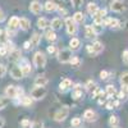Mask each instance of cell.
Returning <instances> with one entry per match:
<instances>
[{
    "instance_id": "2e32d148",
    "label": "cell",
    "mask_w": 128,
    "mask_h": 128,
    "mask_svg": "<svg viewBox=\"0 0 128 128\" xmlns=\"http://www.w3.org/2000/svg\"><path fill=\"white\" fill-rule=\"evenodd\" d=\"M80 87H81L80 84H76V86L73 87V91H72V98H73V99H76V100H78V99H82V98H83L82 90H81Z\"/></svg>"
},
{
    "instance_id": "ba28073f",
    "label": "cell",
    "mask_w": 128,
    "mask_h": 128,
    "mask_svg": "<svg viewBox=\"0 0 128 128\" xmlns=\"http://www.w3.org/2000/svg\"><path fill=\"white\" fill-rule=\"evenodd\" d=\"M5 95L9 99H17V86L9 84V86L5 88Z\"/></svg>"
},
{
    "instance_id": "7c38bea8",
    "label": "cell",
    "mask_w": 128,
    "mask_h": 128,
    "mask_svg": "<svg viewBox=\"0 0 128 128\" xmlns=\"http://www.w3.org/2000/svg\"><path fill=\"white\" fill-rule=\"evenodd\" d=\"M41 42V35L38 32H34L31 36V40H30V44H31V48H36L38 46V44Z\"/></svg>"
},
{
    "instance_id": "4dcf8cb0",
    "label": "cell",
    "mask_w": 128,
    "mask_h": 128,
    "mask_svg": "<svg viewBox=\"0 0 128 128\" xmlns=\"http://www.w3.org/2000/svg\"><path fill=\"white\" fill-rule=\"evenodd\" d=\"M20 69H22V73H23V76H28V74H31L32 72V68L28 63H24L23 66H20Z\"/></svg>"
},
{
    "instance_id": "ac0fdd59",
    "label": "cell",
    "mask_w": 128,
    "mask_h": 128,
    "mask_svg": "<svg viewBox=\"0 0 128 128\" xmlns=\"http://www.w3.org/2000/svg\"><path fill=\"white\" fill-rule=\"evenodd\" d=\"M104 24L110 27V28H116V27L119 26V20L115 19V18H106L104 20Z\"/></svg>"
},
{
    "instance_id": "e0dca14e",
    "label": "cell",
    "mask_w": 128,
    "mask_h": 128,
    "mask_svg": "<svg viewBox=\"0 0 128 128\" xmlns=\"http://www.w3.org/2000/svg\"><path fill=\"white\" fill-rule=\"evenodd\" d=\"M80 46H81V41H80V38H77V37H72L70 41H69V48H70V50H72V51H76V50L80 49Z\"/></svg>"
},
{
    "instance_id": "ee69618b",
    "label": "cell",
    "mask_w": 128,
    "mask_h": 128,
    "mask_svg": "<svg viewBox=\"0 0 128 128\" xmlns=\"http://www.w3.org/2000/svg\"><path fill=\"white\" fill-rule=\"evenodd\" d=\"M120 92H122L123 96H124V100H127V99H128V86H122Z\"/></svg>"
},
{
    "instance_id": "d590c367",
    "label": "cell",
    "mask_w": 128,
    "mask_h": 128,
    "mask_svg": "<svg viewBox=\"0 0 128 128\" xmlns=\"http://www.w3.org/2000/svg\"><path fill=\"white\" fill-rule=\"evenodd\" d=\"M69 63L72 64V67H78L80 64H81V60H80L77 56H72V59H70Z\"/></svg>"
},
{
    "instance_id": "7a4b0ae2",
    "label": "cell",
    "mask_w": 128,
    "mask_h": 128,
    "mask_svg": "<svg viewBox=\"0 0 128 128\" xmlns=\"http://www.w3.org/2000/svg\"><path fill=\"white\" fill-rule=\"evenodd\" d=\"M48 94V90L45 87H42V86H36L34 90L31 91V98L34 99V100H41V99H44L45 96Z\"/></svg>"
},
{
    "instance_id": "60d3db41",
    "label": "cell",
    "mask_w": 128,
    "mask_h": 128,
    "mask_svg": "<svg viewBox=\"0 0 128 128\" xmlns=\"http://www.w3.org/2000/svg\"><path fill=\"white\" fill-rule=\"evenodd\" d=\"M20 126H22L23 128H31L32 127V123L28 119H23L22 122H20Z\"/></svg>"
},
{
    "instance_id": "681fc988",
    "label": "cell",
    "mask_w": 128,
    "mask_h": 128,
    "mask_svg": "<svg viewBox=\"0 0 128 128\" xmlns=\"http://www.w3.org/2000/svg\"><path fill=\"white\" fill-rule=\"evenodd\" d=\"M70 2H72L73 6H81L82 3H83V0H70Z\"/></svg>"
},
{
    "instance_id": "816d5d0a",
    "label": "cell",
    "mask_w": 128,
    "mask_h": 128,
    "mask_svg": "<svg viewBox=\"0 0 128 128\" xmlns=\"http://www.w3.org/2000/svg\"><path fill=\"white\" fill-rule=\"evenodd\" d=\"M23 48H24L26 50L31 49V44H30V41H26V42H24V44H23Z\"/></svg>"
},
{
    "instance_id": "b9f144b4",
    "label": "cell",
    "mask_w": 128,
    "mask_h": 128,
    "mask_svg": "<svg viewBox=\"0 0 128 128\" xmlns=\"http://www.w3.org/2000/svg\"><path fill=\"white\" fill-rule=\"evenodd\" d=\"M100 78L104 80V81L108 80V78H109V72H108V70H101V72H100Z\"/></svg>"
},
{
    "instance_id": "9c48e42d",
    "label": "cell",
    "mask_w": 128,
    "mask_h": 128,
    "mask_svg": "<svg viewBox=\"0 0 128 128\" xmlns=\"http://www.w3.org/2000/svg\"><path fill=\"white\" fill-rule=\"evenodd\" d=\"M8 28L12 31H17L19 28V18L18 17H12L8 20Z\"/></svg>"
},
{
    "instance_id": "11a10c76",
    "label": "cell",
    "mask_w": 128,
    "mask_h": 128,
    "mask_svg": "<svg viewBox=\"0 0 128 128\" xmlns=\"http://www.w3.org/2000/svg\"><path fill=\"white\" fill-rule=\"evenodd\" d=\"M119 105H120V100H115L114 101V108H119Z\"/></svg>"
},
{
    "instance_id": "7dc6e473",
    "label": "cell",
    "mask_w": 128,
    "mask_h": 128,
    "mask_svg": "<svg viewBox=\"0 0 128 128\" xmlns=\"http://www.w3.org/2000/svg\"><path fill=\"white\" fill-rule=\"evenodd\" d=\"M23 94H24V91H23V88H20V87H17V99L19 98H22L23 96Z\"/></svg>"
},
{
    "instance_id": "5bb4252c",
    "label": "cell",
    "mask_w": 128,
    "mask_h": 128,
    "mask_svg": "<svg viewBox=\"0 0 128 128\" xmlns=\"http://www.w3.org/2000/svg\"><path fill=\"white\" fill-rule=\"evenodd\" d=\"M30 10H31V13H34V14H40L41 10H42L41 3H38V2H32V3L30 4Z\"/></svg>"
},
{
    "instance_id": "ffe728a7",
    "label": "cell",
    "mask_w": 128,
    "mask_h": 128,
    "mask_svg": "<svg viewBox=\"0 0 128 128\" xmlns=\"http://www.w3.org/2000/svg\"><path fill=\"white\" fill-rule=\"evenodd\" d=\"M51 30H54V31H56V30H60L62 28V24H63V20H62V18H59V17H56V18H54L51 20Z\"/></svg>"
},
{
    "instance_id": "4fadbf2b",
    "label": "cell",
    "mask_w": 128,
    "mask_h": 128,
    "mask_svg": "<svg viewBox=\"0 0 128 128\" xmlns=\"http://www.w3.org/2000/svg\"><path fill=\"white\" fill-rule=\"evenodd\" d=\"M72 86H73L72 81H70L69 78H64V80L60 82V84H59V88H60V91L66 92V91H68V90H69Z\"/></svg>"
},
{
    "instance_id": "d6a6232c",
    "label": "cell",
    "mask_w": 128,
    "mask_h": 128,
    "mask_svg": "<svg viewBox=\"0 0 128 128\" xmlns=\"http://www.w3.org/2000/svg\"><path fill=\"white\" fill-rule=\"evenodd\" d=\"M119 82H120L122 86H128V72H123V73L120 74Z\"/></svg>"
},
{
    "instance_id": "83f0119b",
    "label": "cell",
    "mask_w": 128,
    "mask_h": 128,
    "mask_svg": "<svg viewBox=\"0 0 128 128\" xmlns=\"http://www.w3.org/2000/svg\"><path fill=\"white\" fill-rule=\"evenodd\" d=\"M98 10H99V6L96 5L95 3H90V4L87 5V12H88V14H91V16H96Z\"/></svg>"
},
{
    "instance_id": "8fae6325",
    "label": "cell",
    "mask_w": 128,
    "mask_h": 128,
    "mask_svg": "<svg viewBox=\"0 0 128 128\" xmlns=\"http://www.w3.org/2000/svg\"><path fill=\"white\" fill-rule=\"evenodd\" d=\"M84 34H86V37L90 38V40H92L98 36V34H96V31H95V27L91 26V24H87L84 27Z\"/></svg>"
},
{
    "instance_id": "8d00e7d4",
    "label": "cell",
    "mask_w": 128,
    "mask_h": 128,
    "mask_svg": "<svg viewBox=\"0 0 128 128\" xmlns=\"http://www.w3.org/2000/svg\"><path fill=\"white\" fill-rule=\"evenodd\" d=\"M94 23H95V26H102L104 24V19L101 17H99V16H95Z\"/></svg>"
},
{
    "instance_id": "3957f363",
    "label": "cell",
    "mask_w": 128,
    "mask_h": 128,
    "mask_svg": "<svg viewBox=\"0 0 128 128\" xmlns=\"http://www.w3.org/2000/svg\"><path fill=\"white\" fill-rule=\"evenodd\" d=\"M56 56H58V60L60 63H69L72 56H73L72 55V50L70 49H62V50L58 51Z\"/></svg>"
},
{
    "instance_id": "836d02e7",
    "label": "cell",
    "mask_w": 128,
    "mask_h": 128,
    "mask_svg": "<svg viewBox=\"0 0 128 128\" xmlns=\"http://www.w3.org/2000/svg\"><path fill=\"white\" fill-rule=\"evenodd\" d=\"M81 124H82V119L80 118V116H74V118H72V120H70V126L72 127L78 128Z\"/></svg>"
},
{
    "instance_id": "74e56055",
    "label": "cell",
    "mask_w": 128,
    "mask_h": 128,
    "mask_svg": "<svg viewBox=\"0 0 128 128\" xmlns=\"http://www.w3.org/2000/svg\"><path fill=\"white\" fill-rule=\"evenodd\" d=\"M9 104V99H4V98H0V110L4 109L5 106Z\"/></svg>"
},
{
    "instance_id": "6da1fadb",
    "label": "cell",
    "mask_w": 128,
    "mask_h": 128,
    "mask_svg": "<svg viewBox=\"0 0 128 128\" xmlns=\"http://www.w3.org/2000/svg\"><path fill=\"white\" fill-rule=\"evenodd\" d=\"M34 66L36 68H44L46 66V56L42 51H36L34 55Z\"/></svg>"
},
{
    "instance_id": "52a82bcc",
    "label": "cell",
    "mask_w": 128,
    "mask_h": 128,
    "mask_svg": "<svg viewBox=\"0 0 128 128\" xmlns=\"http://www.w3.org/2000/svg\"><path fill=\"white\" fill-rule=\"evenodd\" d=\"M83 119L87 120V122H95L98 119V114H96V112H94L92 109H87L83 113Z\"/></svg>"
},
{
    "instance_id": "f546056e",
    "label": "cell",
    "mask_w": 128,
    "mask_h": 128,
    "mask_svg": "<svg viewBox=\"0 0 128 128\" xmlns=\"http://www.w3.org/2000/svg\"><path fill=\"white\" fill-rule=\"evenodd\" d=\"M8 35H6V31L4 30H0V45H5L8 42Z\"/></svg>"
},
{
    "instance_id": "f5cc1de1",
    "label": "cell",
    "mask_w": 128,
    "mask_h": 128,
    "mask_svg": "<svg viewBox=\"0 0 128 128\" xmlns=\"http://www.w3.org/2000/svg\"><path fill=\"white\" fill-rule=\"evenodd\" d=\"M58 10L60 12V14H62V13H63V14H67V10L64 9V8H62V6H58Z\"/></svg>"
},
{
    "instance_id": "8992f818",
    "label": "cell",
    "mask_w": 128,
    "mask_h": 128,
    "mask_svg": "<svg viewBox=\"0 0 128 128\" xmlns=\"http://www.w3.org/2000/svg\"><path fill=\"white\" fill-rule=\"evenodd\" d=\"M126 3L123 0H113L110 3V10L115 13H122L123 10H126Z\"/></svg>"
},
{
    "instance_id": "1f68e13d",
    "label": "cell",
    "mask_w": 128,
    "mask_h": 128,
    "mask_svg": "<svg viewBox=\"0 0 128 128\" xmlns=\"http://www.w3.org/2000/svg\"><path fill=\"white\" fill-rule=\"evenodd\" d=\"M105 94L109 96V98H113V96L116 94V90H115V87L113 86V84H108L106 86V91H105Z\"/></svg>"
},
{
    "instance_id": "f907efd6",
    "label": "cell",
    "mask_w": 128,
    "mask_h": 128,
    "mask_svg": "<svg viewBox=\"0 0 128 128\" xmlns=\"http://www.w3.org/2000/svg\"><path fill=\"white\" fill-rule=\"evenodd\" d=\"M86 50H87V52H88L90 55L96 56V55H95V52H94V50H92V46H91V45H87V46H86Z\"/></svg>"
},
{
    "instance_id": "bcb514c9",
    "label": "cell",
    "mask_w": 128,
    "mask_h": 128,
    "mask_svg": "<svg viewBox=\"0 0 128 128\" xmlns=\"http://www.w3.org/2000/svg\"><path fill=\"white\" fill-rule=\"evenodd\" d=\"M96 16H99V17L104 18V17L106 16V9H99L98 13H96Z\"/></svg>"
},
{
    "instance_id": "f6af8a7d",
    "label": "cell",
    "mask_w": 128,
    "mask_h": 128,
    "mask_svg": "<svg viewBox=\"0 0 128 128\" xmlns=\"http://www.w3.org/2000/svg\"><path fill=\"white\" fill-rule=\"evenodd\" d=\"M8 54V50L5 48V45H2L0 46V56H5Z\"/></svg>"
},
{
    "instance_id": "7402d4cb",
    "label": "cell",
    "mask_w": 128,
    "mask_h": 128,
    "mask_svg": "<svg viewBox=\"0 0 128 128\" xmlns=\"http://www.w3.org/2000/svg\"><path fill=\"white\" fill-rule=\"evenodd\" d=\"M45 38L48 41H51V42H54L58 37H56V34H55V31L54 30H46L45 32Z\"/></svg>"
},
{
    "instance_id": "db71d44e",
    "label": "cell",
    "mask_w": 128,
    "mask_h": 128,
    "mask_svg": "<svg viewBox=\"0 0 128 128\" xmlns=\"http://www.w3.org/2000/svg\"><path fill=\"white\" fill-rule=\"evenodd\" d=\"M4 19H5V16H4V13H3V10L0 9V22H3Z\"/></svg>"
},
{
    "instance_id": "277c9868",
    "label": "cell",
    "mask_w": 128,
    "mask_h": 128,
    "mask_svg": "<svg viewBox=\"0 0 128 128\" xmlns=\"http://www.w3.org/2000/svg\"><path fill=\"white\" fill-rule=\"evenodd\" d=\"M68 115H69V109L66 108V106H63V108H60L55 112L54 120L55 122H63V120H66L68 118Z\"/></svg>"
},
{
    "instance_id": "30bf717a",
    "label": "cell",
    "mask_w": 128,
    "mask_h": 128,
    "mask_svg": "<svg viewBox=\"0 0 128 128\" xmlns=\"http://www.w3.org/2000/svg\"><path fill=\"white\" fill-rule=\"evenodd\" d=\"M10 76H12L14 80L23 78V73H22V69H20V67H18V66L13 67L12 69H10Z\"/></svg>"
},
{
    "instance_id": "44dd1931",
    "label": "cell",
    "mask_w": 128,
    "mask_h": 128,
    "mask_svg": "<svg viewBox=\"0 0 128 128\" xmlns=\"http://www.w3.org/2000/svg\"><path fill=\"white\" fill-rule=\"evenodd\" d=\"M31 26V22H30V19L27 18H19V28L20 30H23V31H27Z\"/></svg>"
},
{
    "instance_id": "ab89813d",
    "label": "cell",
    "mask_w": 128,
    "mask_h": 128,
    "mask_svg": "<svg viewBox=\"0 0 128 128\" xmlns=\"http://www.w3.org/2000/svg\"><path fill=\"white\" fill-rule=\"evenodd\" d=\"M48 52L49 54H58V50H56V46H54V45H50V46H48Z\"/></svg>"
},
{
    "instance_id": "484cf974",
    "label": "cell",
    "mask_w": 128,
    "mask_h": 128,
    "mask_svg": "<svg viewBox=\"0 0 128 128\" xmlns=\"http://www.w3.org/2000/svg\"><path fill=\"white\" fill-rule=\"evenodd\" d=\"M84 87H86V90H87V91H88L91 95H92V94H94L96 90L99 88V87H98V84H96L94 81H88V82L86 83V86H84Z\"/></svg>"
},
{
    "instance_id": "9a60e30c",
    "label": "cell",
    "mask_w": 128,
    "mask_h": 128,
    "mask_svg": "<svg viewBox=\"0 0 128 128\" xmlns=\"http://www.w3.org/2000/svg\"><path fill=\"white\" fill-rule=\"evenodd\" d=\"M35 86H42V87H45L46 84L49 83V80L45 77V76H37L35 78Z\"/></svg>"
},
{
    "instance_id": "5b68a950",
    "label": "cell",
    "mask_w": 128,
    "mask_h": 128,
    "mask_svg": "<svg viewBox=\"0 0 128 128\" xmlns=\"http://www.w3.org/2000/svg\"><path fill=\"white\" fill-rule=\"evenodd\" d=\"M66 27H67V32H68V35L70 36H74V35H77V32H78V27H77V23L73 20V18H66Z\"/></svg>"
},
{
    "instance_id": "9f6ffc18",
    "label": "cell",
    "mask_w": 128,
    "mask_h": 128,
    "mask_svg": "<svg viewBox=\"0 0 128 128\" xmlns=\"http://www.w3.org/2000/svg\"><path fill=\"white\" fill-rule=\"evenodd\" d=\"M4 124H5V120H4L3 118H0V128H3Z\"/></svg>"
},
{
    "instance_id": "7bdbcfd3",
    "label": "cell",
    "mask_w": 128,
    "mask_h": 128,
    "mask_svg": "<svg viewBox=\"0 0 128 128\" xmlns=\"http://www.w3.org/2000/svg\"><path fill=\"white\" fill-rule=\"evenodd\" d=\"M6 74V67L4 66V64H0V78L4 77Z\"/></svg>"
},
{
    "instance_id": "4316f807",
    "label": "cell",
    "mask_w": 128,
    "mask_h": 128,
    "mask_svg": "<svg viewBox=\"0 0 128 128\" xmlns=\"http://www.w3.org/2000/svg\"><path fill=\"white\" fill-rule=\"evenodd\" d=\"M19 102L22 104V105H24V106H31L32 102H34V99H32L31 96H24V95H23L22 98H20Z\"/></svg>"
},
{
    "instance_id": "cb8c5ba5",
    "label": "cell",
    "mask_w": 128,
    "mask_h": 128,
    "mask_svg": "<svg viewBox=\"0 0 128 128\" xmlns=\"http://www.w3.org/2000/svg\"><path fill=\"white\" fill-rule=\"evenodd\" d=\"M44 8H45V10H46V12H55V10L58 9V5L54 3V2H50V0H49V2H46L45 3V5H44Z\"/></svg>"
},
{
    "instance_id": "d4e9b609",
    "label": "cell",
    "mask_w": 128,
    "mask_h": 128,
    "mask_svg": "<svg viewBox=\"0 0 128 128\" xmlns=\"http://www.w3.org/2000/svg\"><path fill=\"white\" fill-rule=\"evenodd\" d=\"M84 14L82 13V12H76L74 13V16H73V20L76 22L77 24H80V23H83L84 22Z\"/></svg>"
},
{
    "instance_id": "c3c4849f",
    "label": "cell",
    "mask_w": 128,
    "mask_h": 128,
    "mask_svg": "<svg viewBox=\"0 0 128 128\" xmlns=\"http://www.w3.org/2000/svg\"><path fill=\"white\" fill-rule=\"evenodd\" d=\"M106 109H108V110L114 109V101L113 100H109L108 102H106Z\"/></svg>"
},
{
    "instance_id": "e575fe53",
    "label": "cell",
    "mask_w": 128,
    "mask_h": 128,
    "mask_svg": "<svg viewBox=\"0 0 128 128\" xmlns=\"http://www.w3.org/2000/svg\"><path fill=\"white\" fill-rule=\"evenodd\" d=\"M10 59L12 60H18V59H20V51L19 50H13L12 52H10Z\"/></svg>"
},
{
    "instance_id": "f35d334b",
    "label": "cell",
    "mask_w": 128,
    "mask_h": 128,
    "mask_svg": "<svg viewBox=\"0 0 128 128\" xmlns=\"http://www.w3.org/2000/svg\"><path fill=\"white\" fill-rule=\"evenodd\" d=\"M122 60H123L124 64H127V66H128V49L122 52Z\"/></svg>"
},
{
    "instance_id": "f1b7e54d",
    "label": "cell",
    "mask_w": 128,
    "mask_h": 128,
    "mask_svg": "<svg viewBox=\"0 0 128 128\" xmlns=\"http://www.w3.org/2000/svg\"><path fill=\"white\" fill-rule=\"evenodd\" d=\"M49 24H50V23H49V20H48L46 18H38V19H37V27L41 28V30H45Z\"/></svg>"
},
{
    "instance_id": "d6986e66",
    "label": "cell",
    "mask_w": 128,
    "mask_h": 128,
    "mask_svg": "<svg viewBox=\"0 0 128 128\" xmlns=\"http://www.w3.org/2000/svg\"><path fill=\"white\" fill-rule=\"evenodd\" d=\"M91 46H92V50H94V52H95V55H99L100 52L104 51V45L101 44L100 41H95Z\"/></svg>"
},
{
    "instance_id": "603a6c76",
    "label": "cell",
    "mask_w": 128,
    "mask_h": 128,
    "mask_svg": "<svg viewBox=\"0 0 128 128\" xmlns=\"http://www.w3.org/2000/svg\"><path fill=\"white\" fill-rule=\"evenodd\" d=\"M109 126L112 128H118L119 126V118H118V115H110L109 116Z\"/></svg>"
}]
</instances>
